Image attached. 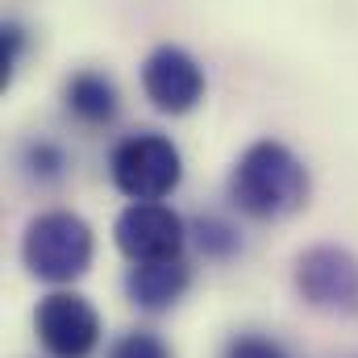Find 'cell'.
<instances>
[{
	"label": "cell",
	"instance_id": "6da1fadb",
	"mask_svg": "<svg viewBox=\"0 0 358 358\" xmlns=\"http://www.w3.org/2000/svg\"><path fill=\"white\" fill-rule=\"evenodd\" d=\"M308 167L275 138L250 142L229 171V200L255 221H279L300 213L308 204Z\"/></svg>",
	"mask_w": 358,
	"mask_h": 358
},
{
	"label": "cell",
	"instance_id": "8fae6325",
	"mask_svg": "<svg viewBox=\"0 0 358 358\" xmlns=\"http://www.w3.org/2000/svg\"><path fill=\"white\" fill-rule=\"evenodd\" d=\"M108 358H176V355L155 329H129L108 346Z\"/></svg>",
	"mask_w": 358,
	"mask_h": 358
},
{
	"label": "cell",
	"instance_id": "9c48e42d",
	"mask_svg": "<svg viewBox=\"0 0 358 358\" xmlns=\"http://www.w3.org/2000/svg\"><path fill=\"white\" fill-rule=\"evenodd\" d=\"M67 113L84 125H108L117 117V88L104 71H76L67 80Z\"/></svg>",
	"mask_w": 358,
	"mask_h": 358
},
{
	"label": "cell",
	"instance_id": "7c38bea8",
	"mask_svg": "<svg viewBox=\"0 0 358 358\" xmlns=\"http://www.w3.org/2000/svg\"><path fill=\"white\" fill-rule=\"evenodd\" d=\"M25 167L38 179H59L63 167H67V159H63V150L55 142H29L25 146Z\"/></svg>",
	"mask_w": 358,
	"mask_h": 358
},
{
	"label": "cell",
	"instance_id": "5bb4252c",
	"mask_svg": "<svg viewBox=\"0 0 358 358\" xmlns=\"http://www.w3.org/2000/svg\"><path fill=\"white\" fill-rule=\"evenodd\" d=\"M21 50H25V34H21V25H4V84L13 80V71H17V63H21Z\"/></svg>",
	"mask_w": 358,
	"mask_h": 358
},
{
	"label": "cell",
	"instance_id": "8992f818",
	"mask_svg": "<svg viewBox=\"0 0 358 358\" xmlns=\"http://www.w3.org/2000/svg\"><path fill=\"white\" fill-rule=\"evenodd\" d=\"M34 334L38 346L50 358H92L100 346V313L80 292H50L34 308Z\"/></svg>",
	"mask_w": 358,
	"mask_h": 358
},
{
	"label": "cell",
	"instance_id": "ba28073f",
	"mask_svg": "<svg viewBox=\"0 0 358 358\" xmlns=\"http://www.w3.org/2000/svg\"><path fill=\"white\" fill-rule=\"evenodd\" d=\"M192 283V267L183 259H163V263H134L125 275V292L138 308L146 313H163L179 304V296Z\"/></svg>",
	"mask_w": 358,
	"mask_h": 358
},
{
	"label": "cell",
	"instance_id": "7a4b0ae2",
	"mask_svg": "<svg viewBox=\"0 0 358 358\" xmlns=\"http://www.w3.org/2000/svg\"><path fill=\"white\" fill-rule=\"evenodd\" d=\"M92 255H96L92 225L80 213H67V208L38 213L21 234L25 271L42 283H55V287H67V283L84 279L92 267Z\"/></svg>",
	"mask_w": 358,
	"mask_h": 358
},
{
	"label": "cell",
	"instance_id": "52a82bcc",
	"mask_svg": "<svg viewBox=\"0 0 358 358\" xmlns=\"http://www.w3.org/2000/svg\"><path fill=\"white\" fill-rule=\"evenodd\" d=\"M142 92H146V100L159 113L183 117V113H192L204 100V71L183 46L163 42L142 63Z\"/></svg>",
	"mask_w": 358,
	"mask_h": 358
},
{
	"label": "cell",
	"instance_id": "4fadbf2b",
	"mask_svg": "<svg viewBox=\"0 0 358 358\" xmlns=\"http://www.w3.org/2000/svg\"><path fill=\"white\" fill-rule=\"evenodd\" d=\"M225 358H287V350L271 338H259V334H242L225 346Z\"/></svg>",
	"mask_w": 358,
	"mask_h": 358
},
{
	"label": "cell",
	"instance_id": "30bf717a",
	"mask_svg": "<svg viewBox=\"0 0 358 358\" xmlns=\"http://www.w3.org/2000/svg\"><path fill=\"white\" fill-rule=\"evenodd\" d=\"M196 246L204 250V259H234L242 250V238L229 221L221 217H200L196 221Z\"/></svg>",
	"mask_w": 358,
	"mask_h": 358
},
{
	"label": "cell",
	"instance_id": "3957f363",
	"mask_svg": "<svg viewBox=\"0 0 358 358\" xmlns=\"http://www.w3.org/2000/svg\"><path fill=\"white\" fill-rule=\"evenodd\" d=\"M108 176L125 200H163L183 179V159H179V146L171 138L142 129V134H129L113 146Z\"/></svg>",
	"mask_w": 358,
	"mask_h": 358
},
{
	"label": "cell",
	"instance_id": "5b68a950",
	"mask_svg": "<svg viewBox=\"0 0 358 358\" xmlns=\"http://www.w3.org/2000/svg\"><path fill=\"white\" fill-rule=\"evenodd\" d=\"M113 242L129 263H163V259H183L187 225L171 204L163 200H134L121 208L113 225Z\"/></svg>",
	"mask_w": 358,
	"mask_h": 358
},
{
	"label": "cell",
	"instance_id": "277c9868",
	"mask_svg": "<svg viewBox=\"0 0 358 358\" xmlns=\"http://www.w3.org/2000/svg\"><path fill=\"white\" fill-rule=\"evenodd\" d=\"M296 292L308 308L329 317H355L358 313V255L346 246L321 242L296 255Z\"/></svg>",
	"mask_w": 358,
	"mask_h": 358
}]
</instances>
